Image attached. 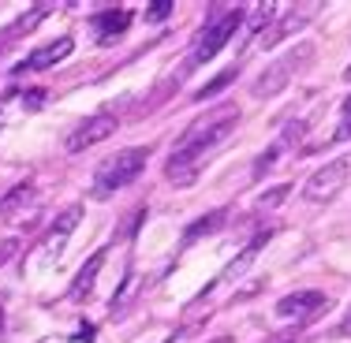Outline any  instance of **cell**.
<instances>
[{
  "instance_id": "cell-1",
  "label": "cell",
  "mask_w": 351,
  "mask_h": 343,
  "mask_svg": "<svg viewBox=\"0 0 351 343\" xmlns=\"http://www.w3.org/2000/svg\"><path fill=\"white\" fill-rule=\"evenodd\" d=\"M236 123H239V105H232V101L217 105L213 112H206L202 120H195L187 127V135L180 138L176 153L169 157V164H165V175H169L176 187H191L198 168H202V161L236 131Z\"/></svg>"
},
{
  "instance_id": "cell-2",
  "label": "cell",
  "mask_w": 351,
  "mask_h": 343,
  "mask_svg": "<svg viewBox=\"0 0 351 343\" xmlns=\"http://www.w3.org/2000/svg\"><path fill=\"white\" fill-rule=\"evenodd\" d=\"M311 60H314V41H299L295 49H288L284 56H277V60H273L269 68L254 79V86H250V90H254V97H258V101H265V97L284 94L295 75H303L306 68H311Z\"/></svg>"
},
{
  "instance_id": "cell-3",
  "label": "cell",
  "mask_w": 351,
  "mask_h": 343,
  "mask_svg": "<svg viewBox=\"0 0 351 343\" xmlns=\"http://www.w3.org/2000/svg\"><path fill=\"white\" fill-rule=\"evenodd\" d=\"M149 161V149L146 146H131V149H116L112 157L101 164V168L94 172V194L97 198H108L116 194L120 187H128V183H135L142 168H146Z\"/></svg>"
},
{
  "instance_id": "cell-4",
  "label": "cell",
  "mask_w": 351,
  "mask_h": 343,
  "mask_svg": "<svg viewBox=\"0 0 351 343\" xmlns=\"http://www.w3.org/2000/svg\"><path fill=\"white\" fill-rule=\"evenodd\" d=\"M351 183V149L348 153H340L337 161H329V164H322L311 179H306V187H303V198L311 205H329L332 198L340 194Z\"/></svg>"
},
{
  "instance_id": "cell-5",
  "label": "cell",
  "mask_w": 351,
  "mask_h": 343,
  "mask_svg": "<svg viewBox=\"0 0 351 343\" xmlns=\"http://www.w3.org/2000/svg\"><path fill=\"white\" fill-rule=\"evenodd\" d=\"M239 23H243V12H239V8H236V12H224L217 23H210V27H206V34L195 41V53H191V64H187V68H198V64L213 60V56L232 41V34L239 30Z\"/></svg>"
},
{
  "instance_id": "cell-6",
  "label": "cell",
  "mask_w": 351,
  "mask_h": 343,
  "mask_svg": "<svg viewBox=\"0 0 351 343\" xmlns=\"http://www.w3.org/2000/svg\"><path fill=\"white\" fill-rule=\"evenodd\" d=\"M116 127H120V120H116V116H105V112H101V116H90V120H82L79 127H75L71 135H68L64 149H68V153H82V149H90V146H97V142H105Z\"/></svg>"
},
{
  "instance_id": "cell-7",
  "label": "cell",
  "mask_w": 351,
  "mask_h": 343,
  "mask_svg": "<svg viewBox=\"0 0 351 343\" xmlns=\"http://www.w3.org/2000/svg\"><path fill=\"white\" fill-rule=\"evenodd\" d=\"M317 12H322V4H299V8H291V12H284V15H280V23H273L269 34L262 38V49H277L284 38H291L306 19H314Z\"/></svg>"
},
{
  "instance_id": "cell-8",
  "label": "cell",
  "mask_w": 351,
  "mask_h": 343,
  "mask_svg": "<svg viewBox=\"0 0 351 343\" xmlns=\"http://www.w3.org/2000/svg\"><path fill=\"white\" fill-rule=\"evenodd\" d=\"M79 220H82V205H68L60 216H56L53 228H49V236H45V242H41L45 257H56L64 246H68V239H71V231L79 228Z\"/></svg>"
},
{
  "instance_id": "cell-9",
  "label": "cell",
  "mask_w": 351,
  "mask_h": 343,
  "mask_svg": "<svg viewBox=\"0 0 351 343\" xmlns=\"http://www.w3.org/2000/svg\"><path fill=\"white\" fill-rule=\"evenodd\" d=\"M105 257H108V246L94 250V254L86 257V265L75 272V280H71V288H68V303H86V295L94 291V283H97V272H101Z\"/></svg>"
},
{
  "instance_id": "cell-10",
  "label": "cell",
  "mask_w": 351,
  "mask_h": 343,
  "mask_svg": "<svg viewBox=\"0 0 351 343\" xmlns=\"http://www.w3.org/2000/svg\"><path fill=\"white\" fill-rule=\"evenodd\" d=\"M322 306H329V298L322 291H291L277 303V314L280 317H295V321H306L311 314H317Z\"/></svg>"
},
{
  "instance_id": "cell-11",
  "label": "cell",
  "mask_w": 351,
  "mask_h": 343,
  "mask_svg": "<svg viewBox=\"0 0 351 343\" xmlns=\"http://www.w3.org/2000/svg\"><path fill=\"white\" fill-rule=\"evenodd\" d=\"M269 239H273V231H258V236L250 239L247 246L236 254V262H232L228 269H224V276H221V280H239V276H247V272H250V265L258 262V254H262V250L269 246Z\"/></svg>"
},
{
  "instance_id": "cell-12",
  "label": "cell",
  "mask_w": 351,
  "mask_h": 343,
  "mask_svg": "<svg viewBox=\"0 0 351 343\" xmlns=\"http://www.w3.org/2000/svg\"><path fill=\"white\" fill-rule=\"evenodd\" d=\"M71 49H75V41H71V38H56L53 45L38 49V53L30 56L27 64H19L15 71H45V68H53V64L68 60V56H71Z\"/></svg>"
},
{
  "instance_id": "cell-13",
  "label": "cell",
  "mask_w": 351,
  "mask_h": 343,
  "mask_svg": "<svg viewBox=\"0 0 351 343\" xmlns=\"http://www.w3.org/2000/svg\"><path fill=\"white\" fill-rule=\"evenodd\" d=\"M90 23H94V30H101V41H112V38H120L123 30H128L131 15H128V12H116V8H108V12H97Z\"/></svg>"
},
{
  "instance_id": "cell-14",
  "label": "cell",
  "mask_w": 351,
  "mask_h": 343,
  "mask_svg": "<svg viewBox=\"0 0 351 343\" xmlns=\"http://www.w3.org/2000/svg\"><path fill=\"white\" fill-rule=\"evenodd\" d=\"M228 220V209H213L210 216H198L195 224H191L187 231H183V242H198V239H206V236H213L221 224Z\"/></svg>"
},
{
  "instance_id": "cell-15",
  "label": "cell",
  "mask_w": 351,
  "mask_h": 343,
  "mask_svg": "<svg viewBox=\"0 0 351 343\" xmlns=\"http://www.w3.org/2000/svg\"><path fill=\"white\" fill-rule=\"evenodd\" d=\"M30 198H34V187H30V183H19V187H12L4 198H0V213H4V216H15V209H23Z\"/></svg>"
},
{
  "instance_id": "cell-16",
  "label": "cell",
  "mask_w": 351,
  "mask_h": 343,
  "mask_svg": "<svg viewBox=\"0 0 351 343\" xmlns=\"http://www.w3.org/2000/svg\"><path fill=\"white\" fill-rule=\"evenodd\" d=\"M273 15H277V8H273V4H258L254 12H250V19H247V30H243L247 41H254L258 34H262V30L269 27V19H273Z\"/></svg>"
},
{
  "instance_id": "cell-17",
  "label": "cell",
  "mask_w": 351,
  "mask_h": 343,
  "mask_svg": "<svg viewBox=\"0 0 351 343\" xmlns=\"http://www.w3.org/2000/svg\"><path fill=\"white\" fill-rule=\"evenodd\" d=\"M135 288H138V276L128 272V276H123V288L116 291V298H112V306H108V309H112V314H123V309L131 306V295H135Z\"/></svg>"
},
{
  "instance_id": "cell-18",
  "label": "cell",
  "mask_w": 351,
  "mask_h": 343,
  "mask_svg": "<svg viewBox=\"0 0 351 343\" xmlns=\"http://www.w3.org/2000/svg\"><path fill=\"white\" fill-rule=\"evenodd\" d=\"M236 75H239V68H228V71H221L213 82H206V90H198V94H195V101H206V97H217L224 86H228V82H236Z\"/></svg>"
},
{
  "instance_id": "cell-19",
  "label": "cell",
  "mask_w": 351,
  "mask_h": 343,
  "mask_svg": "<svg viewBox=\"0 0 351 343\" xmlns=\"http://www.w3.org/2000/svg\"><path fill=\"white\" fill-rule=\"evenodd\" d=\"M288 194H291V187H288V183H280V187L265 190V194L258 198V209H277V205H280V202H284V198H288Z\"/></svg>"
},
{
  "instance_id": "cell-20",
  "label": "cell",
  "mask_w": 351,
  "mask_h": 343,
  "mask_svg": "<svg viewBox=\"0 0 351 343\" xmlns=\"http://www.w3.org/2000/svg\"><path fill=\"white\" fill-rule=\"evenodd\" d=\"M277 153H280V146H273L269 153H262V157H258V161H254V175H262L265 168H269V164L277 161Z\"/></svg>"
},
{
  "instance_id": "cell-21",
  "label": "cell",
  "mask_w": 351,
  "mask_h": 343,
  "mask_svg": "<svg viewBox=\"0 0 351 343\" xmlns=\"http://www.w3.org/2000/svg\"><path fill=\"white\" fill-rule=\"evenodd\" d=\"M169 12H172V4H169V0H161V4L146 8V19H149V23H157V19H165Z\"/></svg>"
},
{
  "instance_id": "cell-22",
  "label": "cell",
  "mask_w": 351,
  "mask_h": 343,
  "mask_svg": "<svg viewBox=\"0 0 351 343\" xmlns=\"http://www.w3.org/2000/svg\"><path fill=\"white\" fill-rule=\"evenodd\" d=\"M15 250H19V239H0V265H4Z\"/></svg>"
},
{
  "instance_id": "cell-23",
  "label": "cell",
  "mask_w": 351,
  "mask_h": 343,
  "mask_svg": "<svg viewBox=\"0 0 351 343\" xmlns=\"http://www.w3.org/2000/svg\"><path fill=\"white\" fill-rule=\"evenodd\" d=\"M337 336H344V340H351V309H348V314H344V321H340Z\"/></svg>"
},
{
  "instance_id": "cell-24",
  "label": "cell",
  "mask_w": 351,
  "mask_h": 343,
  "mask_svg": "<svg viewBox=\"0 0 351 343\" xmlns=\"http://www.w3.org/2000/svg\"><path fill=\"white\" fill-rule=\"evenodd\" d=\"M337 138H351V116H348V120H344V127L337 131Z\"/></svg>"
},
{
  "instance_id": "cell-25",
  "label": "cell",
  "mask_w": 351,
  "mask_h": 343,
  "mask_svg": "<svg viewBox=\"0 0 351 343\" xmlns=\"http://www.w3.org/2000/svg\"><path fill=\"white\" fill-rule=\"evenodd\" d=\"M79 340H82V343H90V340H94V329H90V325H82V332H79Z\"/></svg>"
},
{
  "instance_id": "cell-26",
  "label": "cell",
  "mask_w": 351,
  "mask_h": 343,
  "mask_svg": "<svg viewBox=\"0 0 351 343\" xmlns=\"http://www.w3.org/2000/svg\"><path fill=\"white\" fill-rule=\"evenodd\" d=\"M344 116H351V97H348V101H344Z\"/></svg>"
},
{
  "instance_id": "cell-27",
  "label": "cell",
  "mask_w": 351,
  "mask_h": 343,
  "mask_svg": "<svg viewBox=\"0 0 351 343\" xmlns=\"http://www.w3.org/2000/svg\"><path fill=\"white\" fill-rule=\"evenodd\" d=\"M213 343H232V340H228V336H221V340H213Z\"/></svg>"
},
{
  "instance_id": "cell-28",
  "label": "cell",
  "mask_w": 351,
  "mask_h": 343,
  "mask_svg": "<svg viewBox=\"0 0 351 343\" xmlns=\"http://www.w3.org/2000/svg\"><path fill=\"white\" fill-rule=\"evenodd\" d=\"M161 343H176V336H169V340H161Z\"/></svg>"
},
{
  "instance_id": "cell-29",
  "label": "cell",
  "mask_w": 351,
  "mask_h": 343,
  "mask_svg": "<svg viewBox=\"0 0 351 343\" xmlns=\"http://www.w3.org/2000/svg\"><path fill=\"white\" fill-rule=\"evenodd\" d=\"M344 79H351V68H348V71H344Z\"/></svg>"
},
{
  "instance_id": "cell-30",
  "label": "cell",
  "mask_w": 351,
  "mask_h": 343,
  "mask_svg": "<svg viewBox=\"0 0 351 343\" xmlns=\"http://www.w3.org/2000/svg\"><path fill=\"white\" fill-rule=\"evenodd\" d=\"M0 325H4V309H0Z\"/></svg>"
},
{
  "instance_id": "cell-31",
  "label": "cell",
  "mask_w": 351,
  "mask_h": 343,
  "mask_svg": "<svg viewBox=\"0 0 351 343\" xmlns=\"http://www.w3.org/2000/svg\"><path fill=\"white\" fill-rule=\"evenodd\" d=\"M0 49H4V38H0Z\"/></svg>"
}]
</instances>
